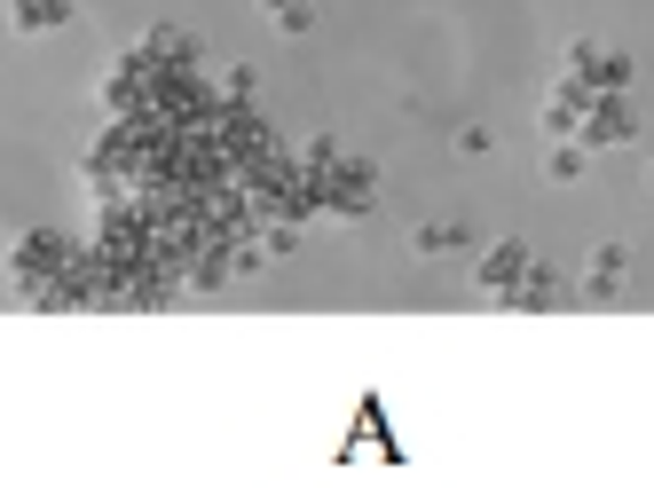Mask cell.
Segmentation results:
<instances>
[{
	"label": "cell",
	"instance_id": "1",
	"mask_svg": "<svg viewBox=\"0 0 654 488\" xmlns=\"http://www.w3.org/2000/svg\"><path fill=\"white\" fill-rule=\"evenodd\" d=\"M473 284L489 291V300H505V308H513V300H520V284H529V245H513V237H505V245H489V252H481V268H473Z\"/></svg>",
	"mask_w": 654,
	"mask_h": 488
},
{
	"label": "cell",
	"instance_id": "2",
	"mask_svg": "<svg viewBox=\"0 0 654 488\" xmlns=\"http://www.w3.org/2000/svg\"><path fill=\"white\" fill-rule=\"evenodd\" d=\"M568 63L583 72V87H592V95H624V87H631V63H624V55H607L600 40H576V48H568Z\"/></svg>",
	"mask_w": 654,
	"mask_h": 488
},
{
	"label": "cell",
	"instance_id": "3",
	"mask_svg": "<svg viewBox=\"0 0 654 488\" xmlns=\"http://www.w3.org/2000/svg\"><path fill=\"white\" fill-rule=\"evenodd\" d=\"M624 284H631V252L624 245H600L592 268H583V300H615Z\"/></svg>",
	"mask_w": 654,
	"mask_h": 488
},
{
	"label": "cell",
	"instance_id": "4",
	"mask_svg": "<svg viewBox=\"0 0 654 488\" xmlns=\"http://www.w3.org/2000/svg\"><path fill=\"white\" fill-rule=\"evenodd\" d=\"M72 16V0H16V32H48Z\"/></svg>",
	"mask_w": 654,
	"mask_h": 488
},
{
	"label": "cell",
	"instance_id": "5",
	"mask_svg": "<svg viewBox=\"0 0 654 488\" xmlns=\"http://www.w3.org/2000/svg\"><path fill=\"white\" fill-rule=\"evenodd\" d=\"M260 9H269V16H276V32H292V40H300V32L316 24V9H308V0H260Z\"/></svg>",
	"mask_w": 654,
	"mask_h": 488
},
{
	"label": "cell",
	"instance_id": "6",
	"mask_svg": "<svg viewBox=\"0 0 654 488\" xmlns=\"http://www.w3.org/2000/svg\"><path fill=\"white\" fill-rule=\"evenodd\" d=\"M418 252H427V260L434 252H457V229H449V221H427V229H418Z\"/></svg>",
	"mask_w": 654,
	"mask_h": 488
},
{
	"label": "cell",
	"instance_id": "7",
	"mask_svg": "<svg viewBox=\"0 0 654 488\" xmlns=\"http://www.w3.org/2000/svg\"><path fill=\"white\" fill-rule=\"evenodd\" d=\"M544 174H552V182H576V174H583V142H576V150H552Z\"/></svg>",
	"mask_w": 654,
	"mask_h": 488
}]
</instances>
